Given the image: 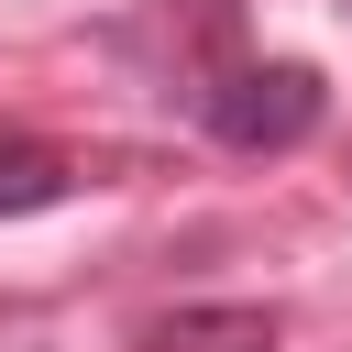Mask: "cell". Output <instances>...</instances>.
<instances>
[{"label":"cell","mask_w":352,"mask_h":352,"mask_svg":"<svg viewBox=\"0 0 352 352\" xmlns=\"http://www.w3.org/2000/svg\"><path fill=\"white\" fill-rule=\"evenodd\" d=\"M209 132L231 143V154H286V143H308L319 132V66H231L220 88H209Z\"/></svg>","instance_id":"1"},{"label":"cell","mask_w":352,"mask_h":352,"mask_svg":"<svg viewBox=\"0 0 352 352\" xmlns=\"http://www.w3.org/2000/svg\"><path fill=\"white\" fill-rule=\"evenodd\" d=\"M275 341H286V319L275 308H242V297L231 308H176V319L143 330V352H275Z\"/></svg>","instance_id":"2"},{"label":"cell","mask_w":352,"mask_h":352,"mask_svg":"<svg viewBox=\"0 0 352 352\" xmlns=\"http://www.w3.org/2000/svg\"><path fill=\"white\" fill-rule=\"evenodd\" d=\"M66 187H77V165H66L55 143H22V132L0 143V220H22V209H55Z\"/></svg>","instance_id":"3"}]
</instances>
